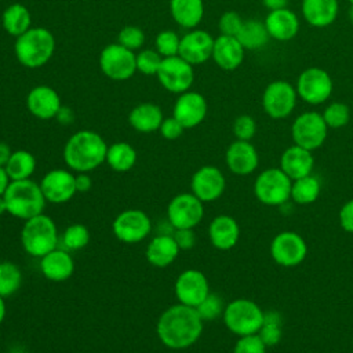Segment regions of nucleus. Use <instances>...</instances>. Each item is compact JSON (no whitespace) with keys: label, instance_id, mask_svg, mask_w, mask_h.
Instances as JSON below:
<instances>
[{"label":"nucleus","instance_id":"1","mask_svg":"<svg viewBox=\"0 0 353 353\" xmlns=\"http://www.w3.org/2000/svg\"><path fill=\"white\" fill-rule=\"evenodd\" d=\"M203 319L196 307L182 303L167 307L156 323L159 341L168 349L182 350L194 345L203 334Z\"/></svg>","mask_w":353,"mask_h":353},{"label":"nucleus","instance_id":"2","mask_svg":"<svg viewBox=\"0 0 353 353\" xmlns=\"http://www.w3.org/2000/svg\"><path fill=\"white\" fill-rule=\"evenodd\" d=\"M108 145L95 131L81 130L74 132L65 143L63 160L76 172H88L105 163Z\"/></svg>","mask_w":353,"mask_h":353},{"label":"nucleus","instance_id":"3","mask_svg":"<svg viewBox=\"0 0 353 353\" xmlns=\"http://www.w3.org/2000/svg\"><path fill=\"white\" fill-rule=\"evenodd\" d=\"M7 205V212L14 218L28 221L43 214L46 199L40 183L29 179L11 181L3 194Z\"/></svg>","mask_w":353,"mask_h":353},{"label":"nucleus","instance_id":"4","mask_svg":"<svg viewBox=\"0 0 353 353\" xmlns=\"http://www.w3.org/2000/svg\"><path fill=\"white\" fill-rule=\"evenodd\" d=\"M55 50V39L46 28H30L17 37L14 51L21 65L36 69L46 65Z\"/></svg>","mask_w":353,"mask_h":353},{"label":"nucleus","instance_id":"5","mask_svg":"<svg viewBox=\"0 0 353 353\" xmlns=\"http://www.w3.org/2000/svg\"><path fill=\"white\" fill-rule=\"evenodd\" d=\"M21 230V244L23 251L34 258H41L55 250L59 243L55 222L44 214L23 221Z\"/></svg>","mask_w":353,"mask_h":353},{"label":"nucleus","instance_id":"6","mask_svg":"<svg viewBox=\"0 0 353 353\" xmlns=\"http://www.w3.org/2000/svg\"><path fill=\"white\" fill-rule=\"evenodd\" d=\"M263 317L265 312L258 306V303L245 298L229 302L222 314L226 328L239 336L258 334L263 323Z\"/></svg>","mask_w":353,"mask_h":353},{"label":"nucleus","instance_id":"7","mask_svg":"<svg viewBox=\"0 0 353 353\" xmlns=\"http://www.w3.org/2000/svg\"><path fill=\"white\" fill-rule=\"evenodd\" d=\"M292 179L281 168L262 171L254 182L256 199L266 205H283L291 197Z\"/></svg>","mask_w":353,"mask_h":353},{"label":"nucleus","instance_id":"8","mask_svg":"<svg viewBox=\"0 0 353 353\" xmlns=\"http://www.w3.org/2000/svg\"><path fill=\"white\" fill-rule=\"evenodd\" d=\"M204 216V203L192 192L174 196L167 205V219L172 229H194Z\"/></svg>","mask_w":353,"mask_h":353},{"label":"nucleus","instance_id":"9","mask_svg":"<svg viewBox=\"0 0 353 353\" xmlns=\"http://www.w3.org/2000/svg\"><path fill=\"white\" fill-rule=\"evenodd\" d=\"M112 232L119 241L125 244H137L143 241L150 234L152 221L142 210H124L114 218Z\"/></svg>","mask_w":353,"mask_h":353},{"label":"nucleus","instance_id":"10","mask_svg":"<svg viewBox=\"0 0 353 353\" xmlns=\"http://www.w3.org/2000/svg\"><path fill=\"white\" fill-rule=\"evenodd\" d=\"M99 68L102 73L112 80H128L137 72L135 54L119 43H112L101 51Z\"/></svg>","mask_w":353,"mask_h":353},{"label":"nucleus","instance_id":"11","mask_svg":"<svg viewBox=\"0 0 353 353\" xmlns=\"http://www.w3.org/2000/svg\"><path fill=\"white\" fill-rule=\"evenodd\" d=\"M328 125L325 124L323 114L317 112H305L299 114L291 127V135L294 143L307 150L320 148L327 138Z\"/></svg>","mask_w":353,"mask_h":353},{"label":"nucleus","instance_id":"12","mask_svg":"<svg viewBox=\"0 0 353 353\" xmlns=\"http://www.w3.org/2000/svg\"><path fill=\"white\" fill-rule=\"evenodd\" d=\"M160 84L170 92L182 94L189 91L194 80L193 65L186 62L179 55L163 58L157 72Z\"/></svg>","mask_w":353,"mask_h":353},{"label":"nucleus","instance_id":"13","mask_svg":"<svg viewBox=\"0 0 353 353\" xmlns=\"http://www.w3.org/2000/svg\"><path fill=\"white\" fill-rule=\"evenodd\" d=\"M296 88L284 81L277 80L270 83L262 95V106L266 114L272 119H285L296 105Z\"/></svg>","mask_w":353,"mask_h":353},{"label":"nucleus","instance_id":"14","mask_svg":"<svg viewBox=\"0 0 353 353\" xmlns=\"http://www.w3.org/2000/svg\"><path fill=\"white\" fill-rule=\"evenodd\" d=\"M295 88L301 99L310 105H320L330 98L332 92V80L325 70L320 68H309L299 74Z\"/></svg>","mask_w":353,"mask_h":353},{"label":"nucleus","instance_id":"15","mask_svg":"<svg viewBox=\"0 0 353 353\" xmlns=\"http://www.w3.org/2000/svg\"><path fill=\"white\" fill-rule=\"evenodd\" d=\"M270 255L280 266L292 268L303 262L307 255V245L301 234L281 232L270 243Z\"/></svg>","mask_w":353,"mask_h":353},{"label":"nucleus","instance_id":"16","mask_svg":"<svg viewBox=\"0 0 353 353\" xmlns=\"http://www.w3.org/2000/svg\"><path fill=\"white\" fill-rule=\"evenodd\" d=\"M174 292L179 303L196 307L210 294V284L203 272L186 269L176 277Z\"/></svg>","mask_w":353,"mask_h":353},{"label":"nucleus","instance_id":"17","mask_svg":"<svg viewBox=\"0 0 353 353\" xmlns=\"http://www.w3.org/2000/svg\"><path fill=\"white\" fill-rule=\"evenodd\" d=\"M39 183L46 201L52 204H63L77 193L74 174L69 170L54 168L44 174Z\"/></svg>","mask_w":353,"mask_h":353},{"label":"nucleus","instance_id":"18","mask_svg":"<svg viewBox=\"0 0 353 353\" xmlns=\"http://www.w3.org/2000/svg\"><path fill=\"white\" fill-rule=\"evenodd\" d=\"M226 188V179L222 171L214 165H203L193 175L190 181L192 193L203 203L219 199Z\"/></svg>","mask_w":353,"mask_h":353},{"label":"nucleus","instance_id":"19","mask_svg":"<svg viewBox=\"0 0 353 353\" xmlns=\"http://www.w3.org/2000/svg\"><path fill=\"white\" fill-rule=\"evenodd\" d=\"M214 41L208 32L194 29L181 37L178 55L190 65H200L212 57Z\"/></svg>","mask_w":353,"mask_h":353},{"label":"nucleus","instance_id":"20","mask_svg":"<svg viewBox=\"0 0 353 353\" xmlns=\"http://www.w3.org/2000/svg\"><path fill=\"white\" fill-rule=\"evenodd\" d=\"M172 116L183 125V128H193L205 119L207 101L199 92H182L175 101Z\"/></svg>","mask_w":353,"mask_h":353},{"label":"nucleus","instance_id":"21","mask_svg":"<svg viewBox=\"0 0 353 353\" xmlns=\"http://www.w3.org/2000/svg\"><path fill=\"white\" fill-rule=\"evenodd\" d=\"M28 110L40 120H50L59 114L62 105L58 92L50 85H36L26 97Z\"/></svg>","mask_w":353,"mask_h":353},{"label":"nucleus","instance_id":"22","mask_svg":"<svg viewBox=\"0 0 353 353\" xmlns=\"http://www.w3.org/2000/svg\"><path fill=\"white\" fill-rule=\"evenodd\" d=\"M228 168L236 175H250L252 174L258 164L259 156L256 149L250 141H239L236 139L229 145L225 154Z\"/></svg>","mask_w":353,"mask_h":353},{"label":"nucleus","instance_id":"23","mask_svg":"<svg viewBox=\"0 0 353 353\" xmlns=\"http://www.w3.org/2000/svg\"><path fill=\"white\" fill-rule=\"evenodd\" d=\"M39 266L41 274L54 283L66 281L74 272V261L70 251L59 247L41 256Z\"/></svg>","mask_w":353,"mask_h":353},{"label":"nucleus","instance_id":"24","mask_svg":"<svg viewBox=\"0 0 353 353\" xmlns=\"http://www.w3.org/2000/svg\"><path fill=\"white\" fill-rule=\"evenodd\" d=\"M208 237L216 250L228 251L237 244L240 237V226L230 215H218L208 226Z\"/></svg>","mask_w":353,"mask_h":353},{"label":"nucleus","instance_id":"25","mask_svg":"<svg viewBox=\"0 0 353 353\" xmlns=\"http://www.w3.org/2000/svg\"><path fill=\"white\" fill-rule=\"evenodd\" d=\"M314 167V159L312 150L302 146L292 145L285 149L280 159V168L292 179H298L310 175Z\"/></svg>","mask_w":353,"mask_h":353},{"label":"nucleus","instance_id":"26","mask_svg":"<svg viewBox=\"0 0 353 353\" xmlns=\"http://www.w3.org/2000/svg\"><path fill=\"white\" fill-rule=\"evenodd\" d=\"M211 58L221 69L234 70L244 59V47L240 44L237 37L221 34L214 41Z\"/></svg>","mask_w":353,"mask_h":353},{"label":"nucleus","instance_id":"27","mask_svg":"<svg viewBox=\"0 0 353 353\" xmlns=\"http://www.w3.org/2000/svg\"><path fill=\"white\" fill-rule=\"evenodd\" d=\"M263 23L269 36L280 41L294 39L299 30L298 17L287 7L270 11Z\"/></svg>","mask_w":353,"mask_h":353},{"label":"nucleus","instance_id":"28","mask_svg":"<svg viewBox=\"0 0 353 353\" xmlns=\"http://www.w3.org/2000/svg\"><path fill=\"white\" fill-rule=\"evenodd\" d=\"M179 251L181 250L174 240L172 233H160L149 241L145 256L152 266L165 268L176 259Z\"/></svg>","mask_w":353,"mask_h":353},{"label":"nucleus","instance_id":"29","mask_svg":"<svg viewBox=\"0 0 353 353\" xmlns=\"http://www.w3.org/2000/svg\"><path fill=\"white\" fill-rule=\"evenodd\" d=\"M338 0H302L303 18L316 28L331 25L338 15Z\"/></svg>","mask_w":353,"mask_h":353},{"label":"nucleus","instance_id":"30","mask_svg":"<svg viewBox=\"0 0 353 353\" xmlns=\"http://www.w3.org/2000/svg\"><path fill=\"white\" fill-rule=\"evenodd\" d=\"M164 117L160 106L150 102L137 105L128 114V121L131 127L142 134L157 131Z\"/></svg>","mask_w":353,"mask_h":353},{"label":"nucleus","instance_id":"31","mask_svg":"<svg viewBox=\"0 0 353 353\" xmlns=\"http://www.w3.org/2000/svg\"><path fill=\"white\" fill-rule=\"evenodd\" d=\"M170 11L174 21L182 28H196L204 15L203 0H171Z\"/></svg>","mask_w":353,"mask_h":353},{"label":"nucleus","instance_id":"32","mask_svg":"<svg viewBox=\"0 0 353 353\" xmlns=\"http://www.w3.org/2000/svg\"><path fill=\"white\" fill-rule=\"evenodd\" d=\"M30 12L23 4H11L8 6L1 15V23L6 32L14 37L23 34L28 29H30Z\"/></svg>","mask_w":353,"mask_h":353},{"label":"nucleus","instance_id":"33","mask_svg":"<svg viewBox=\"0 0 353 353\" xmlns=\"http://www.w3.org/2000/svg\"><path fill=\"white\" fill-rule=\"evenodd\" d=\"M137 150L127 142H116L108 146L105 161L116 172H127L137 163Z\"/></svg>","mask_w":353,"mask_h":353},{"label":"nucleus","instance_id":"34","mask_svg":"<svg viewBox=\"0 0 353 353\" xmlns=\"http://www.w3.org/2000/svg\"><path fill=\"white\" fill-rule=\"evenodd\" d=\"M4 168L10 181L29 179L36 170V159L30 152L19 149L11 153Z\"/></svg>","mask_w":353,"mask_h":353},{"label":"nucleus","instance_id":"35","mask_svg":"<svg viewBox=\"0 0 353 353\" xmlns=\"http://www.w3.org/2000/svg\"><path fill=\"white\" fill-rule=\"evenodd\" d=\"M236 37L244 47V50H258L268 43L270 36L263 22L256 19H248L243 22V26Z\"/></svg>","mask_w":353,"mask_h":353},{"label":"nucleus","instance_id":"36","mask_svg":"<svg viewBox=\"0 0 353 353\" xmlns=\"http://www.w3.org/2000/svg\"><path fill=\"white\" fill-rule=\"evenodd\" d=\"M320 190H321V183H320L319 178L310 174V175H306V176L292 181L291 199L295 203L302 204V205L312 204L319 199Z\"/></svg>","mask_w":353,"mask_h":353},{"label":"nucleus","instance_id":"37","mask_svg":"<svg viewBox=\"0 0 353 353\" xmlns=\"http://www.w3.org/2000/svg\"><path fill=\"white\" fill-rule=\"evenodd\" d=\"M259 338L266 346H274L280 342L283 336V319L276 310L265 312L263 323L258 331Z\"/></svg>","mask_w":353,"mask_h":353},{"label":"nucleus","instance_id":"38","mask_svg":"<svg viewBox=\"0 0 353 353\" xmlns=\"http://www.w3.org/2000/svg\"><path fill=\"white\" fill-rule=\"evenodd\" d=\"M22 285V272L12 262H0V295L8 298Z\"/></svg>","mask_w":353,"mask_h":353},{"label":"nucleus","instance_id":"39","mask_svg":"<svg viewBox=\"0 0 353 353\" xmlns=\"http://www.w3.org/2000/svg\"><path fill=\"white\" fill-rule=\"evenodd\" d=\"M90 230L85 225L72 223L63 230L61 236V243L68 251H79L87 247V244L90 243Z\"/></svg>","mask_w":353,"mask_h":353},{"label":"nucleus","instance_id":"40","mask_svg":"<svg viewBox=\"0 0 353 353\" xmlns=\"http://www.w3.org/2000/svg\"><path fill=\"white\" fill-rule=\"evenodd\" d=\"M323 119L328 125V128L345 127L350 120V109L346 103L332 102L325 108L323 113Z\"/></svg>","mask_w":353,"mask_h":353},{"label":"nucleus","instance_id":"41","mask_svg":"<svg viewBox=\"0 0 353 353\" xmlns=\"http://www.w3.org/2000/svg\"><path fill=\"white\" fill-rule=\"evenodd\" d=\"M225 306L226 305L223 303V301L219 295L210 292L201 301V303H199V306H196V310H197L199 316L203 319V321H210V320H215V319L221 317L223 314Z\"/></svg>","mask_w":353,"mask_h":353},{"label":"nucleus","instance_id":"42","mask_svg":"<svg viewBox=\"0 0 353 353\" xmlns=\"http://www.w3.org/2000/svg\"><path fill=\"white\" fill-rule=\"evenodd\" d=\"M181 37L174 30H163L154 39L156 51L163 57H175L179 52Z\"/></svg>","mask_w":353,"mask_h":353},{"label":"nucleus","instance_id":"43","mask_svg":"<svg viewBox=\"0 0 353 353\" xmlns=\"http://www.w3.org/2000/svg\"><path fill=\"white\" fill-rule=\"evenodd\" d=\"M163 57L156 50H143L135 55L137 70L143 74H157Z\"/></svg>","mask_w":353,"mask_h":353},{"label":"nucleus","instance_id":"44","mask_svg":"<svg viewBox=\"0 0 353 353\" xmlns=\"http://www.w3.org/2000/svg\"><path fill=\"white\" fill-rule=\"evenodd\" d=\"M143 43H145V33L138 26H134V25L124 26L119 33V44H121L123 47L131 51L141 48Z\"/></svg>","mask_w":353,"mask_h":353},{"label":"nucleus","instance_id":"45","mask_svg":"<svg viewBox=\"0 0 353 353\" xmlns=\"http://www.w3.org/2000/svg\"><path fill=\"white\" fill-rule=\"evenodd\" d=\"M266 345L258 334L244 335L237 339L233 347V353H266Z\"/></svg>","mask_w":353,"mask_h":353},{"label":"nucleus","instance_id":"46","mask_svg":"<svg viewBox=\"0 0 353 353\" xmlns=\"http://www.w3.org/2000/svg\"><path fill=\"white\" fill-rule=\"evenodd\" d=\"M256 132V123L248 114L239 116L233 123V134L239 141H251Z\"/></svg>","mask_w":353,"mask_h":353},{"label":"nucleus","instance_id":"47","mask_svg":"<svg viewBox=\"0 0 353 353\" xmlns=\"http://www.w3.org/2000/svg\"><path fill=\"white\" fill-rule=\"evenodd\" d=\"M243 19L241 17L234 12V11H226L221 15L219 18V30H221V34L223 36H233L236 37L243 26Z\"/></svg>","mask_w":353,"mask_h":353},{"label":"nucleus","instance_id":"48","mask_svg":"<svg viewBox=\"0 0 353 353\" xmlns=\"http://www.w3.org/2000/svg\"><path fill=\"white\" fill-rule=\"evenodd\" d=\"M183 130H185L183 125L174 116L163 119V121L160 124V128H159L163 138H165L168 141L178 139L183 134Z\"/></svg>","mask_w":353,"mask_h":353},{"label":"nucleus","instance_id":"49","mask_svg":"<svg viewBox=\"0 0 353 353\" xmlns=\"http://www.w3.org/2000/svg\"><path fill=\"white\" fill-rule=\"evenodd\" d=\"M172 237L181 251H188L196 244V234L193 229H174Z\"/></svg>","mask_w":353,"mask_h":353},{"label":"nucleus","instance_id":"50","mask_svg":"<svg viewBox=\"0 0 353 353\" xmlns=\"http://www.w3.org/2000/svg\"><path fill=\"white\" fill-rule=\"evenodd\" d=\"M339 222L343 230L353 233V199L342 205L339 211Z\"/></svg>","mask_w":353,"mask_h":353},{"label":"nucleus","instance_id":"51","mask_svg":"<svg viewBox=\"0 0 353 353\" xmlns=\"http://www.w3.org/2000/svg\"><path fill=\"white\" fill-rule=\"evenodd\" d=\"M74 185L77 193H87L92 188V179L87 172H77L74 175Z\"/></svg>","mask_w":353,"mask_h":353},{"label":"nucleus","instance_id":"52","mask_svg":"<svg viewBox=\"0 0 353 353\" xmlns=\"http://www.w3.org/2000/svg\"><path fill=\"white\" fill-rule=\"evenodd\" d=\"M12 150L6 142H0V167H6Z\"/></svg>","mask_w":353,"mask_h":353},{"label":"nucleus","instance_id":"53","mask_svg":"<svg viewBox=\"0 0 353 353\" xmlns=\"http://www.w3.org/2000/svg\"><path fill=\"white\" fill-rule=\"evenodd\" d=\"M263 6L266 8H269L270 11L273 10H280V8H285L288 0H262Z\"/></svg>","mask_w":353,"mask_h":353},{"label":"nucleus","instance_id":"54","mask_svg":"<svg viewBox=\"0 0 353 353\" xmlns=\"http://www.w3.org/2000/svg\"><path fill=\"white\" fill-rule=\"evenodd\" d=\"M10 182L11 181H10L8 175H7V172H6V168L0 167V196L4 194V192H6V189H7Z\"/></svg>","mask_w":353,"mask_h":353},{"label":"nucleus","instance_id":"55","mask_svg":"<svg viewBox=\"0 0 353 353\" xmlns=\"http://www.w3.org/2000/svg\"><path fill=\"white\" fill-rule=\"evenodd\" d=\"M4 299L1 295H0V324L3 323L4 317H6V303H4Z\"/></svg>","mask_w":353,"mask_h":353},{"label":"nucleus","instance_id":"56","mask_svg":"<svg viewBox=\"0 0 353 353\" xmlns=\"http://www.w3.org/2000/svg\"><path fill=\"white\" fill-rule=\"evenodd\" d=\"M6 212H7L6 200H4V197H3V196H0V216H1L3 214H6Z\"/></svg>","mask_w":353,"mask_h":353},{"label":"nucleus","instance_id":"57","mask_svg":"<svg viewBox=\"0 0 353 353\" xmlns=\"http://www.w3.org/2000/svg\"><path fill=\"white\" fill-rule=\"evenodd\" d=\"M349 19H350V22L353 23V4H352L350 8H349Z\"/></svg>","mask_w":353,"mask_h":353},{"label":"nucleus","instance_id":"58","mask_svg":"<svg viewBox=\"0 0 353 353\" xmlns=\"http://www.w3.org/2000/svg\"><path fill=\"white\" fill-rule=\"evenodd\" d=\"M350 1V4H353V0H349Z\"/></svg>","mask_w":353,"mask_h":353},{"label":"nucleus","instance_id":"59","mask_svg":"<svg viewBox=\"0 0 353 353\" xmlns=\"http://www.w3.org/2000/svg\"><path fill=\"white\" fill-rule=\"evenodd\" d=\"M309 353H314V352H309Z\"/></svg>","mask_w":353,"mask_h":353}]
</instances>
